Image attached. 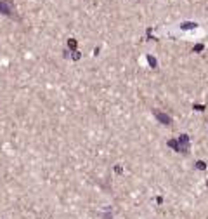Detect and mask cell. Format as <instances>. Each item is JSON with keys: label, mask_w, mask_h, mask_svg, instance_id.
I'll return each instance as SVG.
<instances>
[{"label": "cell", "mask_w": 208, "mask_h": 219, "mask_svg": "<svg viewBox=\"0 0 208 219\" xmlns=\"http://www.w3.org/2000/svg\"><path fill=\"white\" fill-rule=\"evenodd\" d=\"M0 12H4V14H11V12H12L11 0H0Z\"/></svg>", "instance_id": "6da1fadb"}, {"label": "cell", "mask_w": 208, "mask_h": 219, "mask_svg": "<svg viewBox=\"0 0 208 219\" xmlns=\"http://www.w3.org/2000/svg\"><path fill=\"white\" fill-rule=\"evenodd\" d=\"M156 117H158V118H160L163 124H170V117L163 115V113H160V111H156Z\"/></svg>", "instance_id": "7a4b0ae2"}, {"label": "cell", "mask_w": 208, "mask_h": 219, "mask_svg": "<svg viewBox=\"0 0 208 219\" xmlns=\"http://www.w3.org/2000/svg\"><path fill=\"white\" fill-rule=\"evenodd\" d=\"M194 26H196L194 23H184L182 24V28H194Z\"/></svg>", "instance_id": "3957f363"}]
</instances>
